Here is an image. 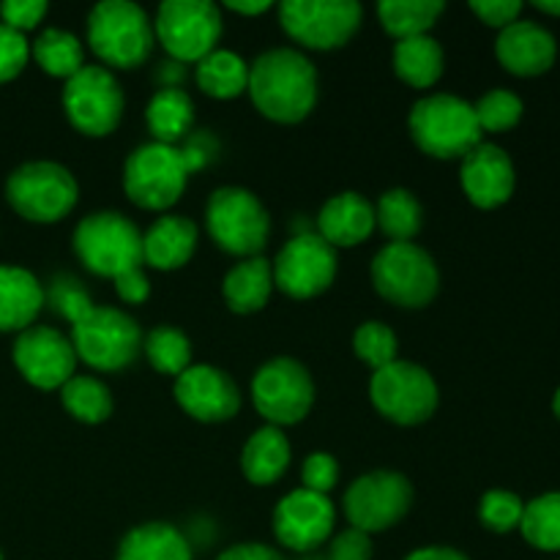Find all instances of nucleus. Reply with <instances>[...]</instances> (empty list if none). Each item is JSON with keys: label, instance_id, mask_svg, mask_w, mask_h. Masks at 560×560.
Masks as SVG:
<instances>
[{"label": "nucleus", "instance_id": "nucleus-49", "mask_svg": "<svg viewBox=\"0 0 560 560\" xmlns=\"http://www.w3.org/2000/svg\"><path fill=\"white\" fill-rule=\"evenodd\" d=\"M228 9L235 11V14L257 16V14H266V11H271L273 3L271 0H228Z\"/></svg>", "mask_w": 560, "mask_h": 560}, {"label": "nucleus", "instance_id": "nucleus-47", "mask_svg": "<svg viewBox=\"0 0 560 560\" xmlns=\"http://www.w3.org/2000/svg\"><path fill=\"white\" fill-rule=\"evenodd\" d=\"M217 560H282V556H279L273 547L255 545V541H249V545L230 547V550H224Z\"/></svg>", "mask_w": 560, "mask_h": 560}, {"label": "nucleus", "instance_id": "nucleus-19", "mask_svg": "<svg viewBox=\"0 0 560 560\" xmlns=\"http://www.w3.org/2000/svg\"><path fill=\"white\" fill-rule=\"evenodd\" d=\"M175 402L202 424L230 421L241 408V392L233 377L211 364H191L175 377Z\"/></svg>", "mask_w": 560, "mask_h": 560}, {"label": "nucleus", "instance_id": "nucleus-13", "mask_svg": "<svg viewBox=\"0 0 560 560\" xmlns=\"http://www.w3.org/2000/svg\"><path fill=\"white\" fill-rule=\"evenodd\" d=\"M126 98L120 82L104 66H82L63 88V109L80 135L107 137L124 118Z\"/></svg>", "mask_w": 560, "mask_h": 560}, {"label": "nucleus", "instance_id": "nucleus-40", "mask_svg": "<svg viewBox=\"0 0 560 560\" xmlns=\"http://www.w3.org/2000/svg\"><path fill=\"white\" fill-rule=\"evenodd\" d=\"M525 503L520 501L514 492L506 490H490L479 503V517L495 534H509V530L520 528V520H523Z\"/></svg>", "mask_w": 560, "mask_h": 560}, {"label": "nucleus", "instance_id": "nucleus-9", "mask_svg": "<svg viewBox=\"0 0 560 560\" xmlns=\"http://www.w3.org/2000/svg\"><path fill=\"white\" fill-rule=\"evenodd\" d=\"M189 180V164L178 145L145 142L124 164V189L135 206L167 211L180 200Z\"/></svg>", "mask_w": 560, "mask_h": 560}, {"label": "nucleus", "instance_id": "nucleus-5", "mask_svg": "<svg viewBox=\"0 0 560 560\" xmlns=\"http://www.w3.org/2000/svg\"><path fill=\"white\" fill-rule=\"evenodd\" d=\"M206 228L219 249L235 257H260L271 235V217L260 197L241 186H222L208 197Z\"/></svg>", "mask_w": 560, "mask_h": 560}, {"label": "nucleus", "instance_id": "nucleus-46", "mask_svg": "<svg viewBox=\"0 0 560 560\" xmlns=\"http://www.w3.org/2000/svg\"><path fill=\"white\" fill-rule=\"evenodd\" d=\"M113 282H115V293H118V299L126 301V304H142V301L151 295V282L145 279L142 268L120 273V277L113 279Z\"/></svg>", "mask_w": 560, "mask_h": 560}, {"label": "nucleus", "instance_id": "nucleus-11", "mask_svg": "<svg viewBox=\"0 0 560 560\" xmlns=\"http://www.w3.org/2000/svg\"><path fill=\"white\" fill-rule=\"evenodd\" d=\"M153 36L180 63H200L222 36V11L211 0H164L156 11Z\"/></svg>", "mask_w": 560, "mask_h": 560}, {"label": "nucleus", "instance_id": "nucleus-43", "mask_svg": "<svg viewBox=\"0 0 560 560\" xmlns=\"http://www.w3.org/2000/svg\"><path fill=\"white\" fill-rule=\"evenodd\" d=\"M44 14H47L44 0H5V3H0V22L11 31L22 33V36H25V31H33L44 20Z\"/></svg>", "mask_w": 560, "mask_h": 560}, {"label": "nucleus", "instance_id": "nucleus-33", "mask_svg": "<svg viewBox=\"0 0 560 560\" xmlns=\"http://www.w3.org/2000/svg\"><path fill=\"white\" fill-rule=\"evenodd\" d=\"M31 55L49 77H63V80H71L85 66L82 42L74 33L60 27H47L38 33L36 42L31 44Z\"/></svg>", "mask_w": 560, "mask_h": 560}, {"label": "nucleus", "instance_id": "nucleus-3", "mask_svg": "<svg viewBox=\"0 0 560 560\" xmlns=\"http://www.w3.org/2000/svg\"><path fill=\"white\" fill-rule=\"evenodd\" d=\"M153 22L131 0H102L88 14V44L113 69H137L153 49Z\"/></svg>", "mask_w": 560, "mask_h": 560}, {"label": "nucleus", "instance_id": "nucleus-32", "mask_svg": "<svg viewBox=\"0 0 560 560\" xmlns=\"http://www.w3.org/2000/svg\"><path fill=\"white\" fill-rule=\"evenodd\" d=\"M421 222H424V211L413 191H383L375 206V224L383 230V235L392 238V244H410L419 235Z\"/></svg>", "mask_w": 560, "mask_h": 560}, {"label": "nucleus", "instance_id": "nucleus-12", "mask_svg": "<svg viewBox=\"0 0 560 560\" xmlns=\"http://www.w3.org/2000/svg\"><path fill=\"white\" fill-rule=\"evenodd\" d=\"M252 402L271 427L299 424L315 405V381L295 359H271L252 377Z\"/></svg>", "mask_w": 560, "mask_h": 560}, {"label": "nucleus", "instance_id": "nucleus-25", "mask_svg": "<svg viewBox=\"0 0 560 560\" xmlns=\"http://www.w3.org/2000/svg\"><path fill=\"white\" fill-rule=\"evenodd\" d=\"M290 465V443L279 427L266 424L252 432L241 452V470L257 487H268L284 476Z\"/></svg>", "mask_w": 560, "mask_h": 560}, {"label": "nucleus", "instance_id": "nucleus-4", "mask_svg": "<svg viewBox=\"0 0 560 560\" xmlns=\"http://www.w3.org/2000/svg\"><path fill=\"white\" fill-rule=\"evenodd\" d=\"M74 255L96 277L118 279L142 268V233L135 222L115 211H98L82 219L74 230Z\"/></svg>", "mask_w": 560, "mask_h": 560}, {"label": "nucleus", "instance_id": "nucleus-30", "mask_svg": "<svg viewBox=\"0 0 560 560\" xmlns=\"http://www.w3.org/2000/svg\"><path fill=\"white\" fill-rule=\"evenodd\" d=\"M195 80L213 98H235L249 88V63L230 49H213L197 63Z\"/></svg>", "mask_w": 560, "mask_h": 560}, {"label": "nucleus", "instance_id": "nucleus-1", "mask_svg": "<svg viewBox=\"0 0 560 560\" xmlns=\"http://www.w3.org/2000/svg\"><path fill=\"white\" fill-rule=\"evenodd\" d=\"M246 91L260 115L277 124H299L317 104V69L301 49H268L249 66Z\"/></svg>", "mask_w": 560, "mask_h": 560}, {"label": "nucleus", "instance_id": "nucleus-17", "mask_svg": "<svg viewBox=\"0 0 560 560\" xmlns=\"http://www.w3.org/2000/svg\"><path fill=\"white\" fill-rule=\"evenodd\" d=\"M14 366L31 386L52 392L74 377L77 353L69 337L49 326H31L16 334Z\"/></svg>", "mask_w": 560, "mask_h": 560}, {"label": "nucleus", "instance_id": "nucleus-42", "mask_svg": "<svg viewBox=\"0 0 560 560\" xmlns=\"http://www.w3.org/2000/svg\"><path fill=\"white\" fill-rule=\"evenodd\" d=\"M301 476H304V490L328 495L339 481V463L331 457V454L315 452L306 457Z\"/></svg>", "mask_w": 560, "mask_h": 560}, {"label": "nucleus", "instance_id": "nucleus-48", "mask_svg": "<svg viewBox=\"0 0 560 560\" xmlns=\"http://www.w3.org/2000/svg\"><path fill=\"white\" fill-rule=\"evenodd\" d=\"M405 560H470L463 556L459 550H452V547H421V550L410 552Z\"/></svg>", "mask_w": 560, "mask_h": 560}, {"label": "nucleus", "instance_id": "nucleus-28", "mask_svg": "<svg viewBox=\"0 0 560 560\" xmlns=\"http://www.w3.org/2000/svg\"><path fill=\"white\" fill-rule=\"evenodd\" d=\"M145 120L153 135V142L175 145V142L189 135L191 124H195V104H191L189 93L175 85H167L153 93L145 109Z\"/></svg>", "mask_w": 560, "mask_h": 560}, {"label": "nucleus", "instance_id": "nucleus-2", "mask_svg": "<svg viewBox=\"0 0 560 560\" xmlns=\"http://www.w3.org/2000/svg\"><path fill=\"white\" fill-rule=\"evenodd\" d=\"M408 129L416 145L432 159H465L481 145L474 104L452 93H432L416 102Z\"/></svg>", "mask_w": 560, "mask_h": 560}, {"label": "nucleus", "instance_id": "nucleus-50", "mask_svg": "<svg viewBox=\"0 0 560 560\" xmlns=\"http://www.w3.org/2000/svg\"><path fill=\"white\" fill-rule=\"evenodd\" d=\"M534 5L545 14H560V0H536Z\"/></svg>", "mask_w": 560, "mask_h": 560}, {"label": "nucleus", "instance_id": "nucleus-26", "mask_svg": "<svg viewBox=\"0 0 560 560\" xmlns=\"http://www.w3.org/2000/svg\"><path fill=\"white\" fill-rule=\"evenodd\" d=\"M224 301L238 315H252L268 304L273 293V268L266 257H249L233 266L222 284Z\"/></svg>", "mask_w": 560, "mask_h": 560}, {"label": "nucleus", "instance_id": "nucleus-7", "mask_svg": "<svg viewBox=\"0 0 560 560\" xmlns=\"http://www.w3.org/2000/svg\"><path fill=\"white\" fill-rule=\"evenodd\" d=\"M372 284L377 293L402 310L432 304L441 288L435 257L419 244H386L372 260Z\"/></svg>", "mask_w": 560, "mask_h": 560}, {"label": "nucleus", "instance_id": "nucleus-38", "mask_svg": "<svg viewBox=\"0 0 560 560\" xmlns=\"http://www.w3.org/2000/svg\"><path fill=\"white\" fill-rule=\"evenodd\" d=\"M481 135L485 131H509L523 118V98L512 91H490L474 104Z\"/></svg>", "mask_w": 560, "mask_h": 560}, {"label": "nucleus", "instance_id": "nucleus-21", "mask_svg": "<svg viewBox=\"0 0 560 560\" xmlns=\"http://www.w3.org/2000/svg\"><path fill=\"white\" fill-rule=\"evenodd\" d=\"M556 38L550 31L528 20H517L498 36L495 55L503 69L517 77L545 74L556 63Z\"/></svg>", "mask_w": 560, "mask_h": 560}, {"label": "nucleus", "instance_id": "nucleus-36", "mask_svg": "<svg viewBox=\"0 0 560 560\" xmlns=\"http://www.w3.org/2000/svg\"><path fill=\"white\" fill-rule=\"evenodd\" d=\"M520 530L536 550L560 552V492H547L525 503Z\"/></svg>", "mask_w": 560, "mask_h": 560}, {"label": "nucleus", "instance_id": "nucleus-20", "mask_svg": "<svg viewBox=\"0 0 560 560\" xmlns=\"http://www.w3.org/2000/svg\"><path fill=\"white\" fill-rule=\"evenodd\" d=\"M463 189L476 208L503 206L514 191V164L503 148L481 142L463 159Z\"/></svg>", "mask_w": 560, "mask_h": 560}, {"label": "nucleus", "instance_id": "nucleus-23", "mask_svg": "<svg viewBox=\"0 0 560 560\" xmlns=\"http://www.w3.org/2000/svg\"><path fill=\"white\" fill-rule=\"evenodd\" d=\"M197 249V224L186 217H162L142 235V262L156 271H175Z\"/></svg>", "mask_w": 560, "mask_h": 560}, {"label": "nucleus", "instance_id": "nucleus-8", "mask_svg": "<svg viewBox=\"0 0 560 560\" xmlns=\"http://www.w3.org/2000/svg\"><path fill=\"white\" fill-rule=\"evenodd\" d=\"M142 328L115 306H93L88 317L71 326V345L77 359L98 372H120L142 353Z\"/></svg>", "mask_w": 560, "mask_h": 560}, {"label": "nucleus", "instance_id": "nucleus-18", "mask_svg": "<svg viewBox=\"0 0 560 560\" xmlns=\"http://www.w3.org/2000/svg\"><path fill=\"white\" fill-rule=\"evenodd\" d=\"M337 509L328 495L312 490H293L279 501L273 512V536L293 552H310L331 536Z\"/></svg>", "mask_w": 560, "mask_h": 560}, {"label": "nucleus", "instance_id": "nucleus-10", "mask_svg": "<svg viewBox=\"0 0 560 560\" xmlns=\"http://www.w3.org/2000/svg\"><path fill=\"white\" fill-rule=\"evenodd\" d=\"M370 397L377 413L399 427L424 424L435 416L441 402L435 377L424 366L399 359L383 370H375L370 381Z\"/></svg>", "mask_w": 560, "mask_h": 560}, {"label": "nucleus", "instance_id": "nucleus-29", "mask_svg": "<svg viewBox=\"0 0 560 560\" xmlns=\"http://www.w3.org/2000/svg\"><path fill=\"white\" fill-rule=\"evenodd\" d=\"M443 47L432 36L402 38L394 47V71L410 88H432L443 74Z\"/></svg>", "mask_w": 560, "mask_h": 560}, {"label": "nucleus", "instance_id": "nucleus-45", "mask_svg": "<svg viewBox=\"0 0 560 560\" xmlns=\"http://www.w3.org/2000/svg\"><path fill=\"white\" fill-rule=\"evenodd\" d=\"M328 560H372V539L370 534L348 528L331 541Z\"/></svg>", "mask_w": 560, "mask_h": 560}, {"label": "nucleus", "instance_id": "nucleus-52", "mask_svg": "<svg viewBox=\"0 0 560 560\" xmlns=\"http://www.w3.org/2000/svg\"><path fill=\"white\" fill-rule=\"evenodd\" d=\"M0 560H3V556H0Z\"/></svg>", "mask_w": 560, "mask_h": 560}, {"label": "nucleus", "instance_id": "nucleus-34", "mask_svg": "<svg viewBox=\"0 0 560 560\" xmlns=\"http://www.w3.org/2000/svg\"><path fill=\"white\" fill-rule=\"evenodd\" d=\"M60 402L71 419L82 424H102L113 416V394L98 377L74 375L60 388Z\"/></svg>", "mask_w": 560, "mask_h": 560}, {"label": "nucleus", "instance_id": "nucleus-27", "mask_svg": "<svg viewBox=\"0 0 560 560\" xmlns=\"http://www.w3.org/2000/svg\"><path fill=\"white\" fill-rule=\"evenodd\" d=\"M115 560H191V547L173 525L145 523L124 536Z\"/></svg>", "mask_w": 560, "mask_h": 560}, {"label": "nucleus", "instance_id": "nucleus-37", "mask_svg": "<svg viewBox=\"0 0 560 560\" xmlns=\"http://www.w3.org/2000/svg\"><path fill=\"white\" fill-rule=\"evenodd\" d=\"M353 350L364 364L372 366V370H383V366L397 361V353H399L397 334H394L386 323L366 320L355 328Z\"/></svg>", "mask_w": 560, "mask_h": 560}, {"label": "nucleus", "instance_id": "nucleus-14", "mask_svg": "<svg viewBox=\"0 0 560 560\" xmlns=\"http://www.w3.org/2000/svg\"><path fill=\"white\" fill-rule=\"evenodd\" d=\"M364 9L355 0H288L279 5V22L295 44L306 49H339L361 27Z\"/></svg>", "mask_w": 560, "mask_h": 560}, {"label": "nucleus", "instance_id": "nucleus-51", "mask_svg": "<svg viewBox=\"0 0 560 560\" xmlns=\"http://www.w3.org/2000/svg\"><path fill=\"white\" fill-rule=\"evenodd\" d=\"M552 408H556V416L560 419V388H558V394H556V402H552Z\"/></svg>", "mask_w": 560, "mask_h": 560}, {"label": "nucleus", "instance_id": "nucleus-22", "mask_svg": "<svg viewBox=\"0 0 560 560\" xmlns=\"http://www.w3.org/2000/svg\"><path fill=\"white\" fill-rule=\"evenodd\" d=\"M375 228V206L359 191H339L317 213V235L334 249L364 244Z\"/></svg>", "mask_w": 560, "mask_h": 560}, {"label": "nucleus", "instance_id": "nucleus-24", "mask_svg": "<svg viewBox=\"0 0 560 560\" xmlns=\"http://www.w3.org/2000/svg\"><path fill=\"white\" fill-rule=\"evenodd\" d=\"M44 306V288L20 266H0V331H25Z\"/></svg>", "mask_w": 560, "mask_h": 560}, {"label": "nucleus", "instance_id": "nucleus-39", "mask_svg": "<svg viewBox=\"0 0 560 560\" xmlns=\"http://www.w3.org/2000/svg\"><path fill=\"white\" fill-rule=\"evenodd\" d=\"M44 301H49V306H52L60 317H66L71 326H77L82 317L91 315L93 306H96L93 304L91 293H88L74 277H69V273H60V277H55L52 282H49V290L44 293Z\"/></svg>", "mask_w": 560, "mask_h": 560}, {"label": "nucleus", "instance_id": "nucleus-15", "mask_svg": "<svg viewBox=\"0 0 560 560\" xmlns=\"http://www.w3.org/2000/svg\"><path fill=\"white\" fill-rule=\"evenodd\" d=\"M413 506V485L397 470L364 474L345 492V514L350 528L361 534H381L394 528Z\"/></svg>", "mask_w": 560, "mask_h": 560}, {"label": "nucleus", "instance_id": "nucleus-6", "mask_svg": "<svg viewBox=\"0 0 560 560\" xmlns=\"http://www.w3.org/2000/svg\"><path fill=\"white\" fill-rule=\"evenodd\" d=\"M80 197L77 178L58 162H27L5 180V200L22 219L52 224L69 217Z\"/></svg>", "mask_w": 560, "mask_h": 560}, {"label": "nucleus", "instance_id": "nucleus-44", "mask_svg": "<svg viewBox=\"0 0 560 560\" xmlns=\"http://www.w3.org/2000/svg\"><path fill=\"white\" fill-rule=\"evenodd\" d=\"M470 11H474L485 25L501 27L503 31V27H509L512 22H517L523 3H520V0H474V3H470Z\"/></svg>", "mask_w": 560, "mask_h": 560}, {"label": "nucleus", "instance_id": "nucleus-35", "mask_svg": "<svg viewBox=\"0 0 560 560\" xmlns=\"http://www.w3.org/2000/svg\"><path fill=\"white\" fill-rule=\"evenodd\" d=\"M142 353L148 355L153 370L159 375L178 377L180 372L191 366V342L180 328L156 326L142 339Z\"/></svg>", "mask_w": 560, "mask_h": 560}, {"label": "nucleus", "instance_id": "nucleus-31", "mask_svg": "<svg viewBox=\"0 0 560 560\" xmlns=\"http://www.w3.org/2000/svg\"><path fill=\"white\" fill-rule=\"evenodd\" d=\"M446 11L443 0H383L377 5V20L383 31L397 42L413 36H430V27Z\"/></svg>", "mask_w": 560, "mask_h": 560}, {"label": "nucleus", "instance_id": "nucleus-41", "mask_svg": "<svg viewBox=\"0 0 560 560\" xmlns=\"http://www.w3.org/2000/svg\"><path fill=\"white\" fill-rule=\"evenodd\" d=\"M31 58V44L22 33L11 31L0 22V85L22 74Z\"/></svg>", "mask_w": 560, "mask_h": 560}, {"label": "nucleus", "instance_id": "nucleus-16", "mask_svg": "<svg viewBox=\"0 0 560 560\" xmlns=\"http://www.w3.org/2000/svg\"><path fill=\"white\" fill-rule=\"evenodd\" d=\"M271 268L273 288L290 299H315L337 279V249L317 233H301L279 249Z\"/></svg>", "mask_w": 560, "mask_h": 560}]
</instances>
